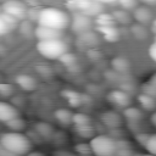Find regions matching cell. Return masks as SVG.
I'll return each mask as SVG.
<instances>
[{"mask_svg": "<svg viewBox=\"0 0 156 156\" xmlns=\"http://www.w3.org/2000/svg\"><path fill=\"white\" fill-rule=\"evenodd\" d=\"M37 23L40 26L49 27V28L65 30L66 28L69 27L71 15L62 9L49 6V7L40 9Z\"/></svg>", "mask_w": 156, "mask_h": 156, "instance_id": "cell-1", "label": "cell"}, {"mask_svg": "<svg viewBox=\"0 0 156 156\" xmlns=\"http://www.w3.org/2000/svg\"><path fill=\"white\" fill-rule=\"evenodd\" d=\"M0 143L13 155H28L33 147V143L28 135L22 132H5L0 134Z\"/></svg>", "mask_w": 156, "mask_h": 156, "instance_id": "cell-2", "label": "cell"}, {"mask_svg": "<svg viewBox=\"0 0 156 156\" xmlns=\"http://www.w3.org/2000/svg\"><path fill=\"white\" fill-rule=\"evenodd\" d=\"M37 51L45 58L49 60H58L61 55L68 51V45L61 39H48V40H38L35 44Z\"/></svg>", "mask_w": 156, "mask_h": 156, "instance_id": "cell-3", "label": "cell"}, {"mask_svg": "<svg viewBox=\"0 0 156 156\" xmlns=\"http://www.w3.org/2000/svg\"><path fill=\"white\" fill-rule=\"evenodd\" d=\"M90 147L93 151V155L98 156H112L116 155L117 151V144L116 139L112 138L110 134H95L90 141Z\"/></svg>", "mask_w": 156, "mask_h": 156, "instance_id": "cell-4", "label": "cell"}, {"mask_svg": "<svg viewBox=\"0 0 156 156\" xmlns=\"http://www.w3.org/2000/svg\"><path fill=\"white\" fill-rule=\"evenodd\" d=\"M65 5L72 12H82L90 17L104 11V4L99 0H65Z\"/></svg>", "mask_w": 156, "mask_h": 156, "instance_id": "cell-5", "label": "cell"}, {"mask_svg": "<svg viewBox=\"0 0 156 156\" xmlns=\"http://www.w3.org/2000/svg\"><path fill=\"white\" fill-rule=\"evenodd\" d=\"M122 116L124 117L127 127L130 132L136 133V132H140L143 129V123L141 122L145 118V113H144L143 108L129 105L128 107L123 108Z\"/></svg>", "mask_w": 156, "mask_h": 156, "instance_id": "cell-6", "label": "cell"}, {"mask_svg": "<svg viewBox=\"0 0 156 156\" xmlns=\"http://www.w3.org/2000/svg\"><path fill=\"white\" fill-rule=\"evenodd\" d=\"M94 20H91L90 16L82 13V12H72L71 15V23H69V28L73 33H76L77 35L84 32H88L90 29H93L94 26Z\"/></svg>", "mask_w": 156, "mask_h": 156, "instance_id": "cell-7", "label": "cell"}, {"mask_svg": "<svg viewBox=\"0 0 156 156\" xmlns=\"http://www.w3.org/2000/svg\"><path fill=\"white\" fill-rule=\"evenodd\" d=\"M1 11L15 17L20 22L27 18L28 6L21 0H7L1 5Z\"/></svg>", "mask_w": 156, "mask_h": 156, "instance_id": "cell-8", "label": "cell"}, {"mask_svg": "<svg viewBox=\"0 0 156 156\" xmlns=\"http://www.w3.org/2000/svg\"><path fill=\"white\" fill-rule=\"evenodd\" d=\"M106 101L116 108H126L132 104V96L124 89H113L106 95Z\"/></svg>", "mask_w": 156, "mask_h": 156, "instance_id": "cell-9", "label": "cell"}, {"mask_svg": "<svg viewBox=\"0 0 156 156\" xmlns=\"http://www.w3.org/2000/svg\"><path fill=\"white\" fill-rule=\"evenodd\" d=\"M101 124L108 130V129H113V128H119L122 127L123 119L122 116L115 111V110H108V111H104L100 117H99Z\"/></svg>", "mask_w": 156, "mask_h": 156, "instance_id": "cell-10", "label": "cell"}, {"mask_svg": "<svg viewBox=\"0 0 156 156\" xmlns=\"http://www.w3.org/2000/svg\"><path fill=\"white\" fill-rule=\"evenodd\" d=\"M99 34L98 32H93V29L88 30V32H84V33H80L77 35V40H76V44L77 46L82 48V49H91V48H95L98 44H99Z\"/></svg>", "mask_w": 156, "mask_h": 156, "instance_id": "cell-11", "label": "cell"}, {"mask_svg": "<svg viewBox=\"0 0 156 156\" xmlns=\"http://www.w3.org/2000/svg\"><path fill=\"white\" fill-rule=\"evenodd\" d=\"M60 94L63 98V100L68 104V106L72 108H77V107H80L82 105H84L83 104V94L74 89L65 88L61 90Z\"/></svg>", "mask_w": 156, "mask_h": 156, "instance_id": "cell-12", "label": "cell"}, {"mask_svg": "<svg viewBox=\"0 0 156 156\" xmlns=\"http://www.w3.org/2000/svg\"><path fill=\"white\" fill-rule=\"evenodd\" d=\"M63 30H58V29H54V28H49L45 26H40L38 24L34 28V37L38 40H48V39H61L63 33Z\"/></svg>", "mask_w": 156, "mask_h": 156, "instance_id": "cell-13", "label": "cell"}, {"mask_svg": "<svg viewBox=\"0 0 156 156\" xmlns=\"http://www.w3.org/2000/svg\"><path fill=\"white\" fill-rule=\"evenodd\" d=\"M95 30L107 43H116L119 39V29L117 28V24H112V26H96Z\"/></svg>", "mask_w": 156, "mask_h": 156, "instance_id": "cell-14", "label": "cell"}, {"mask_svg": "<svg viewBox=\"0 0 156 156\" xmlns=\"http://www.w3.org/2000/svg\"><path fill=\"white\" fill-rule=\"evenodd\" d=\"M133 18L138 23H141V24H145V26H150L151 21L154 20V13L149 7L141 5V6H136L133 10Z\"/></svg>", "mask_w": 156, "mask_h": 156, "instance_id": "cell-15", "label": "cell"}, {"mask_svg": "<svg viewBox=\"0 0 156 156\" xmlns=\"http://www.w3.org/2000/svg\"><path fill=\"white\" fill-rule=\"evenodd\" d=\"M17 116H20V111L15 105L6 101H0V123H6Z\"/></svg>", "mask_w": 156, "mask_h": 156, "instance_id": "cell-16", "label": "cell"}, {"mask_svg": "<svg viewBox=\"0 0 156 156\" xmlns=\"http://www.w3.org/2000/svg\"><path fill=\"white\" fill-rule=\"evenodd\" d=\"M15 82L24 91H33V90L37 89V85H38L35 78L33 76H29V74H26V73L17 74L15 77Z\"/></svg>", "mask_w": 156, "mask_h": 156, "instance_id": "cell-17", "label": "cell"}, {"mask_svg": "<svg viewBox=\"0 0 156 156\" xmlns=\"http://www.w3.org/2000/svg\"><path fill=\"white\" fill-rule=\"evenodd\" d=\"M33 129L43 138L44 141H51V139L55 134V128L51 124H49L48 122H43V121L34 123Z\"/></svg>", "mask_w": 156, "mask_h": 156, "instance_id": "cell-18", "label": "cell"}, {"mask_svg": "<svg viewBox=\"0 0 156 156\" xmlns=\"http://www.w3.org/2000/svg\"><path fill=\"white\" fill-rule=\"evenodd\" d=\"M136 100H138L139 106H140L144 111L152 112V111L156 110V98H155V96L141 91L140 94L136 95Z\"/></svg>", "mask_w": 156, "mask_h": 156, "instance_id": "cell-19", "label": "cell"}, {"mask_svg": "<svg viewBox=\"0 0 156 156\" xmlns=\"http://www.w3.org/2000/svg\"><path fill=\"white\" fill-rule=\"evenodd\" d=\"M111 67L117 73H127L130 71V62L124 56H115L111 60Z\"/></svg>", "mask_w": 156, "mask_h": 156, "instance_id": "cell-20", "label": "cell"}, {"mask_svg": "<svg viewBox=\"0 0 156 156\" xmlns=\"http://www.w3.org/2000/svg\"><path fill=\"white\" fill-rule=\"evenodd\" d=\"M54 117H55V119L57 121L58 124L66 127V126L72 124V117H73V113H72L68 108L61 107V108H57V110L54 111Z\"/></svg>", "mask_w": 156, "mask_h": 156, "instance_id": "cell-21", "label": "cell"}, {"mask_svg": "<svg viewBox=\"0 0 156 156\" xmlns=\"http://www.w3.org/2000/svg\"><path fill=\"white\" fill-rule=\"evenodd\" d=\"M73 130L78 136H80L83 139H91L96 133V130L91 126V123H89V124H74Z\"/></svg>", "mask_w": 156, "mask_h": 156, "instance_id": "cell-22", "label": "cell"}, {"mask_svg": "<svg viewBox=\"0 0 156 156\" xmlns=\"http://www.w3.org/2000/svg\"><path fill=\"white\" fill-rule=\"evenodd\" d=\"M149 30L150 29H147V26L141 24V23H138V22L130 26V33H132L133 38L136 39V40H140V41L147 39Z\"/></svg>", "mask_w": 156, "mask_h": 156, "instance_id": "cell-23", "label": "cell"}, {"mask_svg": "<svg viewBox=\"0 0 156 156\" xmlns=\"http://www.w3.org/2000/svg\"><path fill=\"white\" fill-rule=\"evenodd\" d=\"M112 16L116 21L117 24H122V26H126V24H129L132 22V16L129 13V11L124 10V9H117V10H113L112 12Z\"/></svg>", "mask_w": 156, "mask_h": 156, "instance_id": "cell-24", "label": "cell"}, {"mask_svg": "<svg viewBox=\"0 0 156 156\" xmlns=\"http://www.w3.org/2000/svg\"><path fill=\"white\" fill-rule=\"evenodd\" d=\"M94 23L96 26H112V24H117L112 13H108V12H100L99 15H96L94 17Z\"/></svg>", "mask_w": 156, "mask_h": 156, "instance_id": "cell-25", "label": "cell"}, {"mask_svg": "<svg viewBox=\"0 0 156 156\" xmlns=\"http://www.w3.org/2000/svg\"><path fill=\"white\" fill-rule=\"evenodd\" d=\"M58 61L67 68V69H72L74 67H77V56L73 52H65L63 55H61L58 57Z\"/></svg>", "mask_w": 156, "mask_h": 156, "instance_id": "cell-26", "label": "cell"}, {"mask_svg": "<svg viewBox=\"0 0 156 156\" xmlns=\"http://www.w3.org/2000/svg\"><path fill=\"white\" fill-rule=\"evenodd\" d=\"M6 127L10 129V130H15V132H22L26 129L27 127V122L21 117V116H17L12 119H10L9 122L5 123Z\"/></svg>", "mask_w": 156, "mask_h": 156, "instance_id": "cell-27", "label": "cell"}, {"mask_svg": "<svg viewBox=\"0 0 156 156\" xmlns=\"http://www.w3.org/2000/svg\"><path fill=\"white\" fill-rule=\"evenodd\" d=\"M91 123V117L83 112L73 113L72 117V124H89Z\"/></svg>", "mask_w": 156, "mask_h": 156, "instance_id": "cell-28", "label": "cell"}, {"mask_svg": "<svg viewBox=\"0 0 156 156\" xmlns=\"http://www.w3.org/2000/svg\"><path fill=\"white\" fill-rule=\"evenodd\" d=\"M144 149L151 154V155H156V133L154 134H149V138L144 145Z\"/></svg>", "mask_w": 156, "mask_h": 156, "instance_id": "cell-29", "label": "cell"}, {"mask_svg": "<svg viewBox=\"0 0 156 156\" xmlns=\"http://www.w3.org/2000/svg\"><path fill=\"white\" fill-rule=\"evenodd\" d=\"M73 149H74V152L79 154V155H91L93 154L90 144H88V143H78L73 146Z\"/></svg>", "mask_w": 156, "mask_h": 156, "instance_id": "cell-30", "label": "cell"}, {"mask_svg": "<svg viewBox=\"0 0 156 156\" xmlns=\"http://www.w3.org/2000/svg\"><path fill=\"white\" fill-rule=\"evenodd\" d=\"M67 140H68V138H67V135L63 133V132H61V130H55V134H54V136H52V139H51V143H54L55 145H57V146H62V145H65L66 143H67Z\"/></svg>", "mask_w": 156, "mask_h": 156, "instance_id": "cell-31", "label": "cell"}, {"mask_svg": "<svg viewBox=\"0 0 156 156\" xmlns=\"http://www.w3.org/2000/svg\"><path fill=\"white\" fill-rule=\"evenodd\" d=\"M15 93V88L9 83H0V96L10 98Z\"/></svg>", "mask_w": 156, "mask_h": 156, "instance_id": "cell-32", "label": "cell"}, {"mask_svg": "<svg viewBox=\"0 0 156 156\" xmlns=\"http://www.w3.org/2000/svg\"><path fill=\"white\" fill-rule=\"evenodd\" d=\"M117 4L127 11H133L138 6V0H117Z\"/></svg>", "mask_w": 156, "mask_h": 156, "instance_id": "cell-33", "label": "cell"}, {"mask_svg": "<svg viewBox=\"0 0 156 156\" xmlns=\"http://www.w3.org/2000/svg\"><path fill=\"white\" fill-rule=\"evenodd\" d=\"M35 68H37V72L41 77H44V78H51L52 77V71H51V68L49 66H46V65H38Z\"/></svg>", "mask_w": 156, "mask_h": 156, "instance_id": "cell-34", "label": "cell"}, {"mask_svg": "<svg viewBox=\"0 0 156 156\" xmlns=\"http://www.w3.org/2000/svg\"><path fill=\"white\" fill-rule=\"evenodd\" d=\"M11 30H12V29H11V27L9 26V23L6 22V20H5L2 12H0V37L7 34V33L11 32Z\"/></svg>", "mask_w": 156, "mask_h": 156, "instance_id": "cell-35", "label": "cell"}, {"mask_svg": "<svg viewBox=\"0 0 156 156\" xmlns=\"http://www.w3.org/2000/svg\"><path fill=\"white\" fill-rule=\"evenodd\" d=\"M147 138H149V134L145 133V132H141V130H140V132L134 133V139H135L136 143H138L140 146H143V147H144V145H145Z\"/></svg>", "mask_w": 156, "mask_h": 156, "instance_id": "cell-36", "label": "cell"}, {"mask_svg": "<svg viewBox=\"0 0 156 156\" xmlns=\"http://www.w3.org/2000/svg\"><path fill=\"white\" fill-rule=\"evenodd\" d=\"M149 56L154 62H156V37H155V40L149 46Z\"/></svg>", "mask_w": 156, "mask_h": 156, "instance_id": "cell-37", "label": "cell"}, {"mask_svg": "<svg viewBox=\"0 0 156 156\" xmlns=\"http://www.w3.org/2000/svg\"><path fill=\"white\" fill-rule=\"evenodd\" d=\"M135 151L133 149H121V150H117L116 151V155H123V156H128V155H134Z\"/></svg>", "mask_w": 156, "mask_h": 156, "instance_id": "cell-38", "label": "cell"}, {"mask_svg": "<svg viewBox=\"0 0 156 156\" xmlns=\"http://www.w3.org/2000/svg\"><path fill=\"white\" fill-rule=\"evenodd\" d=\"M24 1V4L28 6V7H37V6H39V0H23Z\"/></svg>", "mask_w": 156, "mask_h": 156, "instance_id": "cell-39", "label": "cell"}, {"mask_svg": "<svg viewBox=\"0 0 156 156\" xmlns=\"http://www.w3.org/2000/svg\"><path fill=\"white\" fill-rule=\"evenodd\" d=\"M0 156H13V155L0 143Z\"/></svg>", "mask_w": 156, "mask_h": 156, "instance_id": "cell-40", "label": "cell"}, {"mask_svg": "<svg viewBox=\"0 0 156 156\" xmlns=\"http://www.w3.org/2000/svg\"><path fill=\"white\" fill-rule=\"evenodd\" d=\"M150 32L156 37V17H154V20L150 23Z\"/></svg>", "mask_w": 156, "mask_h": 156, "instance_id": "cell-41", "label": "cell"}, {"mask_svg": "<svg viewBox=\"0 0 156 156\" xmlns=\"http://www.w3.org/2000/svg\"><path fill=\"white\" fill-rule=\"evenodd\" d=\"M74 152H71V151H67V150H57V151H54V155H73Z\"/></svg>", "mask_w": 156, "mask_h": 156, "instance_id": "cell-42", "label": "cell"}, {"mask_svg": "<svg viewBox=\"0 0 156 156\" xmlns=\"http://www.w3.org/2000/svg\"><path fill=\"white\" fill-rule=\"evenodd\" d=\"M147 82H149V83H150V84L156 89V73H154V74L149 78V80H147Z\"/></svg>", "mask_w": 156, "mask_h": 156, "instance_id": "cell-43", "label": "cell"}, {"mask_svg": "<svg viewBox=\"0 0 156 156\" xmlns=\"http://www.w3.org/2000/svg\"><path fill=\"white\" fill-rule=\"evenodd\" d=\"M150 122H151V124L156 128V110L152 111V113H151V116H150Z\"/></svg>", "mask_w": 156, "mask_h": 156, "instance_id": "cell-44", "label": "cell"}, {"mask_svg": "<svg viewBox=\"0 0 156 156\" xmlns=\"http://www.w3.org/2000/svg\"><path fill=\"white\" fill-rule=\"evenodd\" d=\"M100 2H102L104 5H113V4H117V0H99Z\"/></svg>", "mask_w": 156, "mask_h": 156, "instance_id": "cell-45", "label": "cell"}, {"mask_svg": "<svg viewBox=\"0 0 156 156\" xmlns=\"http://www.w3.org/2000/svg\"><path fill=\"white\" fill-rule=\"evenodd\" d=\"M28 155H44V154L40 152V151H29Z\"/></svg>", "mask_w": 156, "mask_h": 156, "instance_id": "cell-46", "label": "cell"}, {"mask_svg": "<svg viewBox=\"0 0 156 156\" xmlns=\"http://www.w3.org/2000/svg\"><path fill=\"white\" fill-rule=\"evenodd\" d=\"M141 1H144L146 4H154V2H156V0H141Z\"/></svg>", "mask_w": 156, "mask_h": 156, "instance_id": "cell-47", "label": "cell"}, {"mask_svg": "<svg viewBox=\"0 0 156 156\" xmlns=\"http://www.w3.org/2000/svg\"><path fill=\"white\" fill-rule=\"evenodd\" d=\"M0 12H1V6H0Z\"/></svg>", "mask_w": 156, "mask_h": 156, "instance_id": "cell-48", "label": "cell"}]
</instances>
